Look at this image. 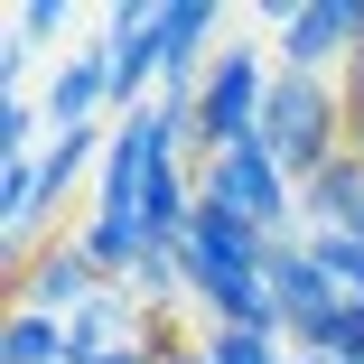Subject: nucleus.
Segmentation results:
<instances>
[{
  "label": "nucleus",
  "instance_id": "nucleus-1",
  "mask_svg": "<svg viewBox=\"0 0 364 364\" xmlns=\"http://www.w3.org/2000/svg\"><path fill=\"white\" fill-rule=\"evenodd\" d=\"M262 150L289 168V187L327 178V168L355 150L346 85H336V75H271V103H262Z\"/></svg>",
  "mask_w": 364,
  "mask_h": 364
},
{
  "label": "nucleus",
  "instance_id": "nucleus-2",
  "mask_svg": "<svg viewBox=\"0 0 364 364\" xmlns=\"http://www.w3.org/2000/svg\"><path fill=\"white\" fill-rule=\"evenodd\" d=\"M262 280H271V299H280V336H289V355H346L355 299L336 289V271H327L309 243H271Z\"/></svg>",
  "mask_w": 364,
  "mask_h": 364
},
{
  "label": "nucleus",
  "instance_id": "nucleus-3",
  "mask_svg": "<svg viewBox=\"0 0 364 364\" xmlns=\"http://www.w3.org/2000/svg\"><path fill=\"white\" fill-rule=\"evenodd\" d=\"M196 196H215L225 215H243V225L262 234V243H299V187H289V168L262 150H225L215 168H196Z\"/></svg>",
  "mask_w": 364,
  "mask_h": 364
},
{
  "label": "nucleus",
  "instance_id": "nucleus-4",
  "mask_svg": "<svg viewBox=\"0 0 364 364\" xmlns=\"http://www.w3.org/2000/svg\"><path fill=\"white\" fill-rule=\"evenodd\" d=\"M280 75H336L364 56V0H299V10H280Z\"/></svg>",
  "mask_w": 364,
  "mask_h": 364
},
{
  "label": "nucleus",
  "instance_id": "nucleus-5",
  "mask_svg": "<svg viewBox=\"0 0 364 364\" xmlns=\"http://www.w3.org/2000/svg\"><path fill=\"white\" fill-rule=\"evenodd\" d=\"M103 65H112V122L159 103V0H112L103 10Z\"/></svg>",
  "mask_w": 364,
  "mask_h": 364
},
{
  "label": "nucleus",
  "instance_id": "nucleus-6",
  "mask_svg": "<svg viewBox=\"0 0 364 364\" xmlns=\"http://www.w3.org/2000/svg\"><path fill=\"white\" fill-rule=\"evenodd\" d=\"M103 289H112V280L94 271V252L56 234V243H38V252H28V262L10 271V309H47V318H85V309L103 299Z\"/></svg>",
  "mask_w": 364,
  "mask_h": 364
},
{
  "label": "nucleus",
  "instance_id": "nucleus-7",
  "mask_svg": "<svg viewBox=\"0 0 364 364\" xmlns=\"http://www.w3.org/2000/svg\"><path fill=\"white\" fill-rule=\"evenodd\" d=\"M215 28H225V19H215L205 0H159V103H196L205 65L225 56Z\"/></svg>",
  "mask_w": 364,
  "mask_h": 364
},
{
  "label": "nucleus",
  "instance_id": "nucleus-8",
  "mask_svg": "<svg viewBox=\"0 0 364 364\" xmlns=\"http://www.w3.org/2000/svg\"><path fill=\"white\" fill-rule=\"evenodd\" d=\"M187 271H262L271 262V243L243 225V215H225V205H215V196H196V225H187Z\"/></svg>",
  "mask_w": 364,
  "mask_h": 364
},
{
  "label": "nucleus",
  "instance_id": "nucleus-9",
  "mask_svg": "<svg viewBox=\"0 0 364 364\" xmlns=\"http://www.w3.org/2000/svg\"><path fill=\"white\" fill-rule=\"evenodd\" d=\"M299 234H355L364 243V150H346L327 178L299 187Z\"/></svg>",
  "mask_w": 364,
  "mask_h": 364
},
{
  "label": "nucleus",
  "instance_id": "nucleus-10",
  "mask_svg": "<svg viewBox=\"0 0 364 364\" xmlns=\"http://www.w3.org/2000/svg\"><path fill=\"white\" fill-rule=\"evenodd\" d=\"M94 112H112V65H103V47H75L47 75V122L56 131H85Z\"/></svg>",
  "mask_w": 364,
  "mask_h": 364
},
{
  "label": "nucleus",
  "instance_id": "nucleus-11",
  "mask_svg": "<svg viewBox=\"0 0 364 364\" xmlns=\"http://www.w3.org/2000/svg\"><path fill=\"white\" fill-rule=\"evenodd\" d=\"M112 150V122H85V131H56L47 150H38V178H47V205H65V187H75L85 168H103Z\"/></svg>",
  "mask_w": 364,
  "mask_h": 364
},
{
  "label": "nucleus",
  "instance_id": "nucleus-12",
  "mask_svg": "<svg viewBox=\"0 0 364 364\" xmlns=\"http://www.w3.org/2000/svg\"><path fill=\"white\" fill-rule=\"evenodd\" d=\"M0 364H75V355H65V318L10 309V327H0Z\"/></svg>",
  "mask_w": 364,
  "mask_h": 364
},
{
  "label": "nucleus",
  "instance_id": "nucleus-13",
  "mask_svg": "<svg viewBox=\"0 0 364 364\" xmlns=\"http://www.w3.org/2000/svg\"><path fill=\"white\" fill-rule=\"evenodd\" d=\"M38 112H47V103H28L19 85H0V159H38V150H28V140H38Z\"/></svg>",
  "mask_w": 364,
  "mask_h": 364
},
{
  "label": "nucleus",
  "instance_id": "nucleus-14",
  "mask_svg": "<svg viewBox=\"0 0 364 364\" xmlns=\"http://www.w3.org/2000/svg\"><path fill=\"white\" fill-rule=\"evenodd\" d=\"M10 28H19V47H47V38H65V0H28V10H19Z\"/></svg>",
  "mask_w": 364,
  "mask_h": 364
},
{
  "label": "nucleus",
  "instance_id": "nucleus-15",
  "mask_svg": "<svg viewBox=\"0 0 364 364\" xmlns=\"http://www.w3.org/2000/svg\"><path fill=\"white\" fill-rule=\"evenodd\" d=\"M150 355H159V364H205V336H178V327H150Z\"/></svg>",
  "mask_w": 364,
  "mask_h": 364
},
{
  "label": "nucleus",
  "instance_id": "nucleus-16",
  "mask_svg": "<svg viewBox=\"0 0 364 364\" xmlns=\"http://www.w3.org/2000/svg\"><path fill=\"white\" fill-rule=\"evenodd\" d=\"M346 112H355V150H364V56L346 65Z\"/></svg>",
  "mask_w": 364,
  "mask_h": 364
},
{
  "label": "nucleus",
  "instance_id": "nucleus-17",
  "mask_svg": "<svg viewBox=\"0 0 364 364\" xmlns=\"http://www.w3.org/2000/svg\"><path fill=\"white\" fill-rule=\"evenodd\" d=\"M94 364H159L150 346H112V355H94Z\"/></svg>",
  "mask_w": 364,
  "mask_h": 364
},
{
  "label": "nucleus",
  "instance_id": "nucleus-18",
  "mask_svg": "<svg viewBox=\"0 0 364 364\" xmlns=\"http://www.w3.org/2000/svg\"><path fill=\"white\" fill-rule=\"evenodd\" d=\"M346 364H364V299H355V327H346Z\"/></svg>",
  "mask_w": 364,
  "mask_h": 364
},
{
  "label": "nucleus",
  "instance_id": "nucleus-19",
  "mask_svg": "<svg viewBox=\"0 0 364 364\" xmlns=\"http://www.w3.org/2000/svg\"><path fill=\"white\" fill-rule=\"evenodd\" d=\"M289 364H346V355H289Z\"/></svg>",
  "mask_w": 364,
  "mask_h": 364
}]
</instances>
